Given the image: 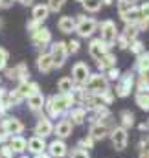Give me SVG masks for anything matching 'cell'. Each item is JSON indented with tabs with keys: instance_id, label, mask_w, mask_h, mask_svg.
I'll return each instance as SVG.
<instances>
[{
	"instance_id": "cell-1",
	"label": "cell",
	"mask_w": 149,
	"mask_h": 158,
	"mask_svg": "<svg viewBox=\"0 0 149 158\" xmlns=\"http://www.w3.org/2000/svg\"><path fill=\"white\" fill-rule=\"evenodd\" d=\"M75 105V96L74 94H55L50 96L44 103V110L50 119L61 118L65 112H68L70 109H74Z\"/></svg>"
},
{
	"instance_id": "cell-2",
	"label": "cell",
	"mask_w": 149,
	"mask_h": 158,
	"mask_svg": "<svg viewBox=\"0 0 149 158\" xmlns=\"http://www.w3.org/2000/svg\"><path fill=\"white\" fill-rule=\"evenodd\" d=\"M75 28L74 31L77 33V37L79 39H90L96 31H98V26H100V22L96 20V19H92V17H87L85 13H79V15H75Z\"/></svg>"
},
{
	"instance_id": "cell-3",
	"label": "cell",
	"mask_w": 149,
	"mask_h": 158,
	"mask_svg": "<svg viewBox=\"0 0 149 158\" xmlns=\"http://www.w3.org/2000/svg\"><path fill=\"white\" fill-rule=\"evenodd\" d=\"M136 2L138 0H116L118 15L125 24H136V20L140 19V9Z\"/></svg>"
},
{
	"instance_id": "cell-4",
	"label": "cell",
	"mask_w": 149,
	"mask_h": 158,
	"mask_svg": "<svg viewBox=\"0 0 149 158\" xmlns=\"http://www.w3.org/2000/svg\"><path fill=\"white\" fill-rule=\"evenodd\" d=\"M116 127V123H114V118L111 116H107V118H101L98 119V121H94V123H90V129H88V136L96 142V140H103V138H107L109 134H111V131Z\"/></svg>"
},
{
	"instance_id": "cell-5",
	"label": "cell",
	"mask_w": 149,
	"mask_h": 158,
	"mask_svg": "<svg viewBox=\"0 0 149 158\" xmlns=\"http://www.w3.org/2000/svg\"><path fill=\"white\" fill-rule=\"evenodd\" d=\"M134 72L129 68V70H125V72H121L120 74V77L116 81V88H114V96L116 98H129L131 96V92L134 90Z\"/></svg>"
},
{
	"instance_id": "cell-6",
	"label": "cell",
	"mask_w": 149,
	"mask_h": 158,
	"mask_svg": "<svg viewBox=\"0 0 149 158\" xmlns=\"http://www.w3.org/2000/svg\"><path fill=\"white\" fill-rule=\"evenodd\" d=\"M50 57L53 63V68H63L66 59H68V50H66V40H52L50 46Z\"/></svg>"
},
{
	"instance_id": "cell-7",
	"label": "cell",
	"mask_w": 149,
	"mask_h": 158,
	"mask_svg": "<svg viewBox=\"0 0 149 158\" xmlns=\"http://www.w3.org/2000/svg\"><path fill=\"white\" fill-rule=\"evenodd\" d=\"M98 30H100V39L103 40L109 48H112V46H114V42H116L118 33H120V30H118L116 22L111 20V19H105L103 22H100Z\"/></svg>"
},
{
	"instance_id": "cell-8",
	"label": "cell",
	"mask_w": 149,
	"mask_h": 158,
	"mask_svg": "<svg viewBox=\"0 0 149 158\" xmlns=\"http://www.w3.org/2000/svg\"><path fill=\"white\" fill-rule=\"evenodd\" d=\"M107 88H111V86H109V81L105 79V76H103L101 72H98V74H90L88 81L83 85V90H85V92H88V94H96V96H100V94L105 92Z\"/></svg>"
},
{
	"instance_id": "cell-9",
	"label": "cell",
	"mask_w": 149,
	"mask_h": 158,
	"mask_svg": "<svg viewBox=\"0 0 149 158\" xmlns=\"http://www.w3.org/2000/svg\"><path fill=\"white\" fill-rule=\"evenodd\" d=\"M90 66L87 64V63H83V61H77L74 66H72V81H74L75 86H83L87 81H88V77H90Z\"/></svg>"
},
{
	"instance_id": "cell-10",
	"label": "cell",
	"mask_w": 149,
	"mask_h": 158,
	"mask_svg": "<svg viewBox=\"0 0 149 158\" xmlns=\"http://www.w3.org/2000/svg\"><path fill=\"white\" fill-rule=\"evenodd\" d=\"M109 136H111L112 147H114L116 151H125V149H127V145H129V134H127V131H125L123 127L116 125L111 131Z\"/></svg>"
},
{
	"instance_id": "cell-11",
	"label": "cell",
	"mask_w": 149,
	"mask_h": 158,
	"mask_svg": "<svg viewBox=\"0 0 149 158\" xmlns=\"http://www.w3.org/2000/svg\"><path fill=\"white\" fill-rule=\"evenodd\" d=\"M30 39H32V44H33L35 48L42 50V48H46L48 44H52V31H50V28L40 26L37 31L30 33Z\"/></svg>"
},
{
	"instance_id": "cell-12",
	"label": "cell",
	"mask_w": 149,
	"mask_h": 158,
	"mask_svg": "<svg viewBox=\"0 0 149 158\" xmlns=\"http://www.w3.org/2000/svg\"><path fill=\"white\" fill-rule=\"evenodd\" d=\"M0 129H2L7 136H17V134H20V132L24 131V123L19 118H15V116H7V118L2 119Z\"/></svg>"
},
{
	"instance_id": "cell-13",
	"label": "cell",
	"mask_w": 149,
	"mask_h": 158,
	"mask_svg": "<svg viewBox=\"0 0 149 158\" xmlns=\"http://www.w3.org/2000/svg\"><path fill=\"white\" fill-rule=\"evenodd\" d=\"M109 52H111V48L100 39V37H98V39H92L88 42V55H90L94 61H100V59H101L105 53H109Z\"/></svg>"
},
{
	"instance_id": "cell-14",
	"label": "cell",
	"mask_w": 149,
	"mask_h": 158,
	"mask_svg": "<svg viewBox=\"0 0 149 158\" xmlns=\"http://www.w3.org/2000/svg\"><path fill=\"white\" fill-rule=\"evenodd\" d=\"M33 132H35V136H40V138H46V136H50L52 132H53V125H52V119L48 118V116H44V114H40L37 119V123H35V129H33Z\"/></svg>"
},
{
	"instance_id": "cell-15",
	"label": "cell",
	"mask_w": 149,
	"mask_h": 158,
	"mask_svg": "<svg viewBox=\"0 0 149 158\" xmlns=\"http://www.w3.org/2000/svg\"><path fill=\"white\" fill-rule=\"evenodd\" d=\"M72 131H74V125L68 118L57 121V125H53V134L57 136V140H65L68 136H72Z\"/></svg>"
},
{
	"instance_id": "cell-16",
	"label": "cell",
	"mask_w": 149,
	"mask_h": 158,
	"mask_svg": "<svg viewBox=\"0 0 149 158\" xmlns=\"http://www.w3.org/2000/svg\"><path fill=\"white\" fill-rule=\"evenodd\" d=\"M46 149H48V156L50 158H65L66 153H68V147H66V143L63 140H53L52 143L46 145Z\"/></svg>"
},
{
	"instance_id": "cell-17",
	"label": "cell",
	"mask_w": 149,
	"mask_h": 158,
	"mask_svg": "<svg viewBox=\"0 0 149 158\" xmlns=\"http://www.w3.org/2000/svg\"><path fill=\"white\" fill-rule=\"evenodd\" d=\"M35 63H37V70L40 74H50L53 70V63H52V57H50L48 52H40Z\"/></svg>"
},
{
	"instance_id": "cell-18",
	"label": "cell",
	"mask_w": 149,
	"mask_h": 158,
	"mask_svg": "<svg viewBox=\"0 0 149 158\" xmlns=\"http://www.w3.org/2000/svg\"><path fill=\"white\" fill-rule=\"evenodd\" d=\"M26 151H30V153H33V155H42V153L46 151V140L40 138V136H33V138H30V140H28V147H26Z\"/></svg>"
},
{
	"instance_id": "cell-19",
	"label": "cell",
	"mask_w": 149,
	"mask_h": 158,
	"mask_svg": "<svg viewBox=\"0 0 149 158\" xmlns=\"http://www.w3.org/2000/svg\"><path fill=\"white\" fill-rule=\"evenodd\" d=\"M57 28L61 33L68 35V33H74V28H75V19L72 15H63L59 20H57Z\"/></svg>"
},
{
	"instance_id": "cell-20",
	"label": "cell",
	"mask_w": 149,
	"mask_h": 158,
	"mask_svg": "<svg viewBox=\"0 0 149 158\" xmlns=\"http://www.w3.org/2000/svg\"><path fill=\"white\" fill-rule=\"evenodd\" d=\"M87 112H88L87 109H83V107L77 105V107H74V109L68 110V119L72 121V125H83L85 119H87V116H88Z\"/></svg>"
},
{
	"instance_id": "cell-21",
	"label": "cell",
	"mask_w": 149,
	"mask_h": 158,
	"mask_svg": "<svg viewBox=\"0 0 149 158\" xmlns=\"http://www.w3.org/2000/svg\"><path fill=\"white\" fill-rule=\"evenodd\" d=\"M116 61H118L116 55H114L112 52H109V53H105L100 61H96V66H98V70L103 74V72H107L109 68H114V66H116Z\"/></svg>"
},
{
	"instance_id": "cell-22",
	"label": "cell",
	"mask_w": 149,
	"mask_h": 158,
	"mask_svg": "<svg viewBox=\"0 0 149 158\" xmlns=\"http://www.w3.org/2000/svg\"><path fill=\"white\" fill-rule=\"evenodd\" d=\"M26 99H28V109H30V110L40 112V110L44 109L46 98L42 96V92H37V94H33V96H30V98H26Z\"/></svg>"
},
{
	"instance_id": "cell-23",
	"label": "cell",
	"mask_w": 149,
	"mask_h": 158,
	"mask_svg": "<svg viewBox=\"0 0 149 158\" xmlns=\"http://www.w3.org/2000/svg\"><path fill=\"white\" fill-rule=\"evenodd\" d=\"M133 72H138V74H149V52L146 50L144 53L136 55V61H134V70Z\"/></svg>"
},
{
	"instance_id": "cell-24",
	"label": "cell",
	"mask_w": 149,
	"mask_h": 158,
	"mask_svg": "<svg viewBox=\"0 0 149 158\" xmlns=\"http://www.w3.org/2000/svg\"><path fill=\"white\" fill-rule=\"evenodd\" d=\"M48 17H50V9H48V6H46L44 2L33 6V9H32V19H35L39 22H44Z\"/></svg>"
},
{
	"instance_id": "cell-25",
	"label": "cell",
	"mask_w": 149,
	"mask_h": 158,
	"mask_svg": "<svg viewBox=\"0 0 149 158\" xmlns=\"http://www.w3.org/2000/svg\"><path fill=\"white\" fill-rule=\"evenodd\" d=\"M26 147H28V140H26V138H22L20 134L13 136V138L9 140V149H11L13 153H24V151H26Z\"/></svg>"
},
{
	"instance_id": "cell-26",
	"label": "cell",
	"mask_w": 149,
	"mask_h": 158,
	"mask_svg": "<svg viewBox=\"0 0 149 158\" xmlns=\"http://www.w3.org/2000/svg\"><path fill=\"white\" fill-rule=\"evenodd\" d=\"M11 99H9V90L0 86V116H4L9 109H11Z\"/></svg>"
},
{
	"instance_id": "cell-27",
	"label": "cell",
	"mask_w": 149,
	"mask_h": 158,
	"mask_svg": "<svg viewBox=\"0 0 149 158\" xmlns=\"http://www.w3.org/2000/svg\"><path fill=\"white\" fill-rule=\"evenodd\" d=\"M134 90H136V94L149 92V74H140L134 79Z\"/></svg>"
},
{
	"instance_id": "cell-28",
	"label": "cell",
	"mask_w": 149,
	"mask_h": 158,
	"mask_svg": "<svg viewBox=\"0 0 149 158\" xmlns=\"http://www.w3.org/2000/svg\"><path fill=\"white\" fill-rule=\"evenodd\" d=\"M74 81L70 77H61L57 81V90H59V94H72L74 92Z\"/></svg>"
},
{
	"instance_id": "cell-29",
	"label": "cell",
	"mask_w": 149,
	"mask_h": 158,
	"mask_svg": "<svg viewBox=\"0 0 149 158\" xmlns=\"http://www.w3.org/2000/svg\"><path fill=\"white\" fill-rule=\"evenodd\" d=\"M134 125V114L131 110H121L120 112V127H123L125 131H129Z\"/></svg>"
},
{
	"instance_id": "cell-30",
	"label": "cell",
	"mask_w": 149,
	"mask_h": 158,
	"mask_svg": "<svg viewBox=\"0 0 149 158\" xmlns=\"http://www.w3.org/2000/svg\"><path fill=\"white\" fill-rule=\"evenodd\" d=\"M15 72H17V81H30V68L24 61H20L17 66H15Z\"/></svg>"
},
{
	"instance_id": "cell-31",
	"label": "cell",
	"mask_w": 149,
	"mask_h": 158,
	"mask_svg": "<svg viewBox=\"0 0 149 158\" xmlns=\"http://www.w3.org/2000/svg\"><path fill=\"white\" fill-rule=\"evenodd\" d=\"M120 33H121L123 37H127L131 42H133L134 39H138V35H140V31H138L136 24H125V26H123V30H121Z\"/></svg>"
},
{
	"instance_id": "cell-32",
	"label": "cell",
	"mask_w": 149,
	"mask_h": 158,
	"mask_svg": "<svg viewBox=\"0 0 149 158\" xmlns=\"http://www.w3.org/2000/svg\"><path fill=\"white\" fill-rule=\"evenodd\" d=\"M81 6H83V9H85L87 13H98V11L101 9L103 2H101V0H83Z\"/></svg>"
},
{
	"instance_id": "cell-33",
	"label": "cell",
	"mask_w": 149,
	"mask_h": 158,
	"mask_svg": "<svg viewBox=\"0 0 149 158\" xmlns=\"http://www.w3.org/2000/svg\"><path fill=\"white\" fill-rule=\"evenodd\" d=\"M134 101H136V105L142 110H149V92H146V94H136Z\"/></svg>"
},
{
	"instance_id": "cell-34",
	"label": "cell",
	"mask_w": 149,
	"mask_h": 158,
	"mask_svg": "<svg viewBox=\"0 0 149 158\" xmlns=\"http://www.w3.org/2000/svg\"><path fill=\"white\" fill-rule=\"evenodd\" d=\"M15 92H17L22 99H26V98L30 96V81H20L19 86L15 88Z\"/></svg>"
},
{
	"instance_id": "cell-35",
	"label": "cell",
	"mask_w": 149,
	"mask_h": 158,
	"mask_svg": "<svg viewBox=\"0 0 149 158\" xmlns=\"http://www.w3.org/2000/svg\"><path fill=\"white\" fill-rule=\"evenodd\" d=\"M129 50H131V53L140 55V53H144V52H146V46H144V42H142L140 39H134L131 44H129Z\"/></svg>"
},
{
	"instance_id": "cell-36",
	"label": "cell",
	"mask_w": 149,
	"mask_h": 158,
	"mask_svg": "<svg viewBox=\"0 0 149 158\" xmlns=\"http://www.w3.org/2000/svg\"><path fill=\"white\" fill-rule=\"evenodd\" d=\"M65 4H66V0H48V2H46L50 13H59V11L63 9Z\"/></svg>"
},
{
	"instance_id": "cell-37",
	"label": "cell",
	"mask_w": 149,
	"mask_h": 158,
	"mask_svg": "<svg viewBox=\"0 0 149 158\" xmlns=\"http://www.w3.org/2000/svg\"><path fill=\"white\" fill-rule=\"evenodd\" d=\"M77 147L79 149H83V151H88V149H94V140L87 134L85 138H81L79 140V143H77Z\"/></svg>"
},
{
	"instance_id": "cell-38",
	"label": "cell",
	"mask_w": 149,
	"mask_h": 158,
	"mask_svg": "<svg viewBox=\"0 0 149 158\" xmlns=\"http://www.w3.org/2000/svg\"><path fill=\"white\" fill-rule=\"evenodd\" d=\"M7 61H9V52L4 46H0V70L7 68Z\"/></svg>"
},
{
	"instance_id": "cell-39",
	"label": "cell",
	"mask_w": 149,
	"mask_h": 158,
	"mask_svg": "<svg viewBox=\"0 0 149 158\" xmlns=\"http://www.w3.org/2000/svg\"><path fill=\"white\" fill-rule=\"evenodd\" d=\"M120 70H118V66H114V68H109L107 72H103V76H105V79L111 83V81H118V77H120Z\"/></svg>"
},
{
	"instance_id": "cell-40",
	"label": "cell",
	"mask_w": 149,
	"mask_h": 158,
	"mask_svg": "<svg viewBox=\"0 0 149 158\" xmlns=\"http://www.w3.org/2000/svg\"><path fill=\"white\" fill-rule=\"evenodd\" d=\"M66 50H68V55H70V53H77V52L81 50V42L77 39H70L66 42Z\"/></svg>"
},
{
	"instance_id": "cell-41",
	"label": "cell",
	"mask_w": 149,
	"mask_h": 158,
	"mask_svg": "<svg viewBox=\"0 0 149 158\" xmlns=\"http://www.w3.org/2000/svg\"><path fill=\"white\" fill-rule=\"evenodd\" d=\"M120 50H129V44H131V40L127 39V37H123L121 33H118V37H116V42H114Z\"/></svg>"
},
{
	"instance_id": "cell-42",
	"label": "cell",
	"mask_w": 149,
	"mask_h": 158,
	"mask_svg": "<svg viewBox=\"0 0 149 158\" xmlns=\"http://www.w3.org/2000/svg\"><path fill=\"white\" fill-rule=\"evenodd\" d=\"M138 9H140V19H144V20H147L149 22V0L147 2H144V4H140Z\"/></svg>"
},
{
	"instance_id": "cell-43",
	"label": "cell",
	"mask_w": 149,
	"mask_h": 158,
	"mask_svg": "<svg viewBox=\"0 0 149 158\" xmlns=\"http://www.w3.org/2000/svg\"><path fill=\"white\" fill-rule=\"evenodd\" d=\"M40 26H42V22H39V20H35V19H32V20H28V24H26V31L33 33V31H37Z\"/></svg>"
},
{
	"instance_id": "cell-44",
	"label": "cell",
	"mask_w": 149,
	"mask_h": 158,
	"mask_svg": "<svg viewBox=\"0 0 149 158\" xmlns=\"http://www.w3.org/2000/svg\"><path fill=\"white\" fill-rule=\"evenodd\" d=\"M70 158H90V155H88V151H83L79 147H75V149H72V153H70Z\"/></svg>"
},
{
	"instance_id": "cell-45",
	"label": "cell",
	"mask_w": 149,
	"mask_h": 158,
	"mask_svg": "<svg viewBox=\"0 0 149 158\" xmlns=\"http://www.w3.org/2000/svg\"><path fill=\"white\" fill-rule=\"evenodd\" d=\"M13 151L9 149V145H0V158H13Z\"/></svg>"
},
{
	"instance_id": "cell-46",
	"label": "cell",
	"mask_w": 149,
	"mask_h": 158,
	"mask_svg": "<svg viewBox=\"0 0 149 158\" xmlns=\"http://www.w3.org/2000/svg\"><path fill=\"white\" fill-rule=\"evenodd\" d=\"M15 4V0H2V9H9Z\"/></svg>"
},
{
	"instance_id": "cell-47",
	"label": "cell",
	"mask_w": 149,
	"mask_h": 158,
	"mask_svg": "<svg viewBox=\"0 0 149 158\" xmlns=\"http://www.w3.org/2000/svg\"><path fill=\"white\" fill-rule=\"evenodd\" d=\"M7 140H9V136H7V134L0 129V145H4V142H7Z\"/></svg>"
},
{
	"instance_id": "cell-48",
	"label": "cell",
	"mask_w": 149,
	"mask_h": 158,
	"mask_svg": "<svg viewBox=\"0 0 149 158\" xmlns=\"http://www.w3.org/2000/svg\"><path fill=\"white\" fill-rule=\"evenodd\" d=\"M15 2H19V4H20V6H24V7L33 6V0H15Z\"/></svg>"
},
{
	"instance_id": "cell-49",
	"label": "cell",
	"mask_w": 149,
	"mask_h": 158,
	"mask_svg": "<svg viewBox=\"0 0 149 158\" xmlns=\"http://www.w3.org/2000/svg\"><path fill=\"white\" fill-rule=\"evenodd\" d=\"M140 131H146V132H149V119H147V121H144V123L140 125Z\"/></svg>"
},
{
	"instance_id": "cell-50",
	"label": "cell",
	"mask_w": 149,
	"mask_h": 158,
	"mask_svg": "<svg viewBox=\"0 0 149 158\" xmlns=\"http://www.w3.org/2000/svg\"><path fill=\"white\" fill-rule=\"evenodd\" d=\"M103 2V6H112L114 4V0H101Z\"/></svg>"
},
{
	"instance_id": "cell-51",
	"label": "cell",
	"mask_w": 149,
	"mask_h": 158,
	"mask_svg": "<svg viewBox=\"0 0 149 158\" xmlns=\"http://www.w3.org/2000/svg\"><path fill=\"white\" fill-rule=\"evenodd\" d=\"M35 158H50L46 153H42V155H35Z\"/></svg>"
},
{
	"instance_id": "cell-52",
	"label": "cell",
	"mask_w": 149,
	"mask_h": 158,
	"mask_svg": "<svg viewBox=\"0 0 149 158\" xmlns=\"http://www.w3.org/2000/svg\"><path fill=\"white\" fill-rule=\"evenodd\" d=\"M75 2H79V4H81V2H83V0H75Z\"/></svg>"
},
{
	"instance_id": "cell-53",
	"label": "cell",
	"mask_w": 149,
	"mask_h": 158,
	"mask_svg": "<svg viewBox=\"0 0 149 158\" xmlns=\"http://www.w3.org/2000/svg\"><path fill=\"white\" fill-rule=\"evenodd\" d=\"M0 9H2V0H0Z\"/></svg>"
},
{
	"instance_id": "cell-54",
	"label": "cell",
	"mask_w": 149,
	"mask_h": 158,
	"mask_svg": "<svg viewBox=\"0 0 149 158\" xmlns=\"http://www.w3.org/2000/svg\"><path fill=\"white\" fill-rule=\"evenodd\" d=\"M19 158H28V156H19Z\"/></svg>"
},
{
	"instance_id": "cell-55",
	"label": "cell",
	"mask_w": 149,
	"mask_h": 158,
	"mask_svg": "<svg viewBox=\"0 0 149 158\" xmlns=\"http://www.w3.org/2000/svg\"><path fill=\"white\" fill-rule=\"evenodd\" d=\"M0 26H2V20H0Z\"/></svg>"
}]
</instances>
